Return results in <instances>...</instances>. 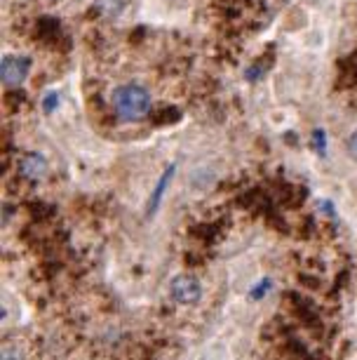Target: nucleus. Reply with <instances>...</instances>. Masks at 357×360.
Wrapping results in <instances>:
<instances>
[{"instance_id": "obj_10", "label": "nucleus", "mask_w": 357, "mask_h": 360, "mask_svg": "<svg viewBox=\"0 0 357 360\" xmlns=\"http://www.w3.org/2000/svg\"><path fill=\"white\" fill-rule=\"evenodd\" d=\"M348 153L357 160V132L350 134V139H348Z\"/></svg>"}, {"instance_id": "obj_7", "label": "nucleus", "mask_w": 357, "mask_h": 360, "mask_svg": "<svg viewBox=\"0 0 357 360\" xmlns=\"http://www.w3.org/2000/svg\"><path fill=\"white\" fill-rule=\"evenodd\" d=\"M311 144H313V148H315V151H318L320 155H325V151H327V134L322 132V130H315V132H313Z\"/></svg>"}, {"instance_id": "obj_5", "label": "nucleus", "mask_w": 357, "mask_h": 360, "mask_svg": "<svg viewBox=\"0 0 357 360\" xmlns=\"http://www.w3.org/2000/svg\"><path fill=\"white\" fill-rule=\"evenodd\" d=\"M45 169H47V160L40 153L24 155V160L19 162V172H22V176H26V179H40V176L45 174Z\"/></svg>"}, {"instance_id": "obj_8", "label": "nucleus", "mask_w": 357, "mask_h": 360, "mask_svg": "<svg viewBox=\"0 0 357 360\" xmlns=\"http://www.w3.org/2000/svg\"><path fill=\"white\" fill-rule=\"evenodd\" d=\"M3 360H24V356L19 353V349H15V346L5 344L3 346Z\"/></svg>"}, {"instance_id": "obj_4", "label": "nucleus", "mask_w": 357, "mask_h": 360, "mask_svg": "<svg viewBox=\"0 0 357 360\" xmlns=\"http://www.w3.org/2000/svg\"><path fill=\"white\" fill-rule=\"evenodd\" d=\"M174 169H177V165H170L163 172V176L158 179V184H156V191L151 193V198H148V205H146V214L148 217H153L158 212V207H160V202H163L165 198V193H167V186H170V181L174 179Z\"/></svg>"}, {"instance_id": "obj_1", "label": "nucleus", "mask_w": 357, "mask_h": 360, "mask_svg": "<svg viewBox=\"0 0 357 360\" xmlns=\"http://www.w3.org/2000/svg\"><path fill=\"white\" fill-rule=\"evenodd\" d=\"M113 111L123 123H139L151 111V94L141 85L127 83L113 92Z\"/></svg>"}, {"instance_id": "obj_2", "label": "nucleus", "mask_w": 357, "mask_h": 360, "mask_svg": "<svg viewBox=\"0 0 357 360\" xmlns=\"http://www.w3.org/2000/svg\"><path fill=\"white\" fill-rule=\"evenodd\" d=\"M170 297L177 304L193 307V304H198L202 297V285L195 276H177L170 285Z\"/></svg>"}, {"instance_id": "obj_3", "label": "nucleus", "mask_w": 357, "mask_h": 360, "mask_svg": "<svg viewBox=\"0 0 357 360\" xmlns=\"http://www.w3.org/2000/svg\"><path fill=\"white\" fill-rule=\"evenodd\" d=\"M31 71V59L26 57H17V54H12V57H5L3 64H0V76H3V83L8 87H19L26 80Z\"/></svg>"}, {"instance_id": "obj_6", "label": "nucleus", "mask_w": 357, "mask_h": 360, "mask_svg": "<svg viewBox=\"0 0 357 360\" xmlns=\"http://www.w3.org/2000/svg\"><path fill=\"white\" fill-rule=\"evenodd\" d=\"M271 290H273V281H271V278H261V281L254 285L252 290H249V299H252V302H261V299H264Z\"/></svg>"}, {"instance_id": "obj_9", "label": "nucleus", "mask_w": 357, "mask_h": 360, "mask_svg": "<svg viewBox=\"0 0 357 360\" xmlns=\"http://www.w3.org/2000/svg\"><path fill=\"white\" fill-rule=\"evenodd\" d=\"M57 92H47L45 94V111L47 113H52V111H55V108H57Z\"/></svg>"}]
</instances>
